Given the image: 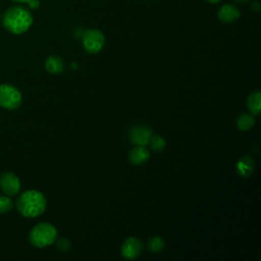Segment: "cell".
<instances>
[{"instance_id":"obj_1","label":"cell","mask_w":261,"mask_h":261,"mask_svg":"<svg viewBox=\"0 0 261 261\" xmlns=\"http://www.w3.org/2000/svg\"><path fill=\"white\" fill-rule=\"evenodd\" d=\"M17 212L27 218L42 215L47 207V200L43 193L37 190H28L21 193L15 202Z\"/></svg>"},{"instance_id":"obj_2","label":"cell","mask_w":261,"mask_h":261,"mask_svg":"<svg viewBox=\"0 0 261 261\" xmlns=\"http://www.w3.org/2000/svg\"><path fill=\"white\" fill-rule=\"evenodd\" d=\"M2 22L9 33L20 35L25 33L33 24V15L27 7L14 5L6 10Z\"/></svg>"},{"instance_id":"obj_3","label":"cell","mask_w":261,"mask_h":261,"mask_svg":"<svg viewBox=\"0 0 261 261\" xmlns=\"http://www.w3.org/2000/svg\"><path fill=\"white\" fill-rule=\"evenodd\" d=\"M57 229L49 222H40L29 232V242L35 248H45L57 240Z\"/></svg>"},{"instance_id":"obj_4","label":"cell","mask_w":261,"mask_h":261,"mask_svg":"<svg viewBox=\"0 0 261 261\" xmlns=\"http://www.w3.org/2000/svg\"><path fill=\"white\" fill-rule=\"evenodd\" d=\"M22 103L20 91L13 85H0V107L6 110H16Z\"/></svg>"},{"instance_id":"obj_5","label":"cell","mask_w":261,"mask_h":261,"mask_svg":"<svg viewBox=\"0 0 261 261\" xmlns=\"http://www.w3.org/2000/svg\"><path fill=\"white\" fill-rule=\"evenodd\" d=\"M85 50L90 54H96L102 50L105 44V37L98 29H88L82 37Z\"/></svg>"},{"instance_id":"obj_6","label":"cell","mask_w":261,"mask_h":261,"mask_svg":"<svg viewBox=\"0 0 261 261\" xmlns=\"http://www.w3.org/2000/svg\"><path fill=\"white\" fill-rule=\"evenodd\" d=\"M21 189V182L19 177L11 172L4 171L0 174V190L6 196L13 197L16 196Z\"/></svg>"},{"instance_id":"obj_7","label":"cell","mask_w":261,"mask_h":261,"mask_svg":"<svg viewBox=\"0 0 261 261\" xmlns=\"http://www.w3.org/2000/svg\"><path fill=\"white\" fill-rule=\"evenodd\" d=\"M143 251V243L136 237H128L122 244L120 253L126 260L137 259Z\"/></svg>"},{"instance_id":"obj_8","label":"cell","mask_w":261,"mask_h":261,"mask_svg":"<svg viewBox=\"0 0 261 261\" xmlns=\"http://www.w3.org/2000/svg\"><path fill=\"white\" fill-rule=\"evenodd\" d=\"M152 136V129L146 125H137L129 129V141L137 146H146Z\"/></svg>"},{"instance_id":"obj_9","label":"cell","mask_w":261,"mask_h":261,"mask_svg":"<svg viewBox=\"0 0 261 261\" xmlns=\"http://www.w3.org/2000/svg\"><path fill=\"white\" fill-rule=\"evenodd\" d=\"M241 13L239 8L233 4H224L218 10V18L222 22L231 23L240 17Z\"/></svg>"},{"instance_id":"obj_10","label":"cell","mask_w":261,"mask_h":261,"mask_svg":"<svg viewBox=\"0 0 261 261\" xmlns=\"http://www.w3.org/2000/svg\"><path fill=\"white\" fill-rule=\"evenodd\" d=\"M150 158V152L145 146H136L128 153V161L134 165H141Z\"/></svg>"},{"instance_id":"obj_11","label":"cell","mask_w":261,"mask_h":261,"mask_svg":"<svg viewBox=\"0 0 261 261\" xmlns=\"http://www.w3.org/2000/svg\"><path fill=\"white\" fill-rule=\"evenodd\" d=\"M255 161L250 155H243L237 163V172L243 176L248 177L254 172Z\"/></svg>"},{"instance_id":"obj_12","label":"cell","mask_w":261,"mask_h":261,"mask_svg":"<svg viewBox=\"0 0 261 261\" xmlns=\"http://www.w3.org/2000/svg\"><path fill=\"white\" fill-rule=\"evenodd\" d=\"M45 68L49 73L52 74H59L64 69V63L63 60L55 55H51L47 57L45 61Z\"/></svg>"},{"instance_id":"obj_13","label":"cell","mask_w":261,"mask_h":261,"mask_svg":"<svg viewBox=\"0 0 261 261\" xmlns=\"http://www.w3.org/2000/svg\"><path fill=\"white\" fill-rule=\"evenodd\" d=\"M261 105V93L259 90L252 92L247 99V106L253 115H258Z\"/></svg>"},{"instance_id":"obj_14","label":"cell","mask_w":261,"mask_h":261,"mask_svg":"<svg viewBox=\"0 0 261 261\" xmlns=\"http://www.w3.org/2000/svg\"><path fill=\"white\" fill-rule=\"evenodd\" d=\"M255 124V118L252 114L248 113H242L238 118H237V126L240 130L246 132L252 128Z\"/></svg>"},{"instance_id":"obj_15","label":"cell","mask_w":261,"mask_h":261,"mask_svg":"<svg viewBox=\"0 0 261 261\" xmlns=\"http://www.w3.org/2000/svg\"><path fill=\"white\" fill-rule=\"evenodd\" d=\"M164 247H165V243L163 239H161L158 236L152 237L148 242V249L152 253H159L164 249Z\"/></svg>"},{"instance_id":"obj_16","label":"cell","mask_w":261,"mask_h":261,"mask_svg":"<svg viewBox=\"0 0 261 261\" xmlns=\"http://www.w3.org/2000/svg\"><path fill=\"white\" fill-rule=\"evenodd\" d=\"M149 144H150L151 149L153 151H155V152L163 151L165 146H166L165 140L161 136H158V135H155V136L153 135L151 140H150V142H149Z\"/></svg>"},{"instance_id":"obj_17","label":"cell","mask_w":261,"mask_h":261,"mask_svg":"<svg viewBox=\"0 0 261 261\" xmlns=\"http://www.w3.org/2000/svg\"><path fill=\"white\" fill-rule=\"evenodd\" d=\"M14 203L11 197L6 195H0V214H6L11 211Z\"/></svg>"},{"instance_id":"obj_18","label":"cell","mask_w":261,"mask_h":261,"mask_svg":"<svg viewBox=\"0 0 261 261\" xmlns=\"http://www.w3.org/2000/svg\"><path fill=\"white\" fill-rule=\"evenodd\" d=\"M57 248L63 252L67 251L70 248V243L66 239H59L57 241Z\"/></svg>"},{"instance_id":"obj_19","label":"cell","mask_w":261,"mask_h":261,"mask_svg":"<svg viewBox=\"0 0 261 261\" xmlns=\"http://www.w3.org/2000/svg\"><path fill=\"white\" fill-rule=\"evenodd\" d=\"M12 1L17 3H28L29 6L33 9H37L40 5V2L38 0H12Z\"/></svg>"},{"instance_id":"obj_20","label":"cell","mask_w":261,"mask_h":261,"mask_svg":"<svg viewBox=\"0 0 261 261\" xmlns=\"http://www.w3.org/2000/svg\"><path fill=\"white\" fill-rule=\"evenodd\" d=\"M206 1H208V2H210V3H218V2L221 1V0H206Z\"/></svg>"},{"instance_id":"obj_21","label":"cell","mask_w":261,"mask_h":261,"mask_svg":"<svg viewBox=\"0 0 261 261\" xmlns=\"http://www.w3.org/2000/svg\"><path fill=\"white\" fill-rule=\"evenodd\" d=\"M237 2H240V3H245V2H247L248 0H236Z\"/></svg>"},{"instance_id":"obj_22","label":"cell","mask_w":261,"mask_h":261,"mask_svg":"<svg viewBox=\"0 0 261 261\" xmlns=\"http://www.w3.org/2000/svg\"><path fill=\"white\" fill-rule=\"evenodd\" d=\"M0 79H1V75H0Z\"/></svg>"}]
</instances>
